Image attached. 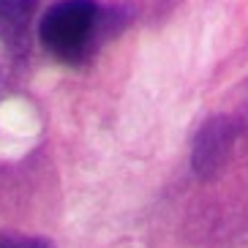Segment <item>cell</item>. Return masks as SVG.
I'll use <instances>...</instances> for the list:
<instances>
[{
	"instance_id": "obj_2",
	"label": "cell",
	"mask_w": 248,
	"mask_h": 248,
	"mask_svg": "<svg viewBox=\"0 0 248 248\" xmlns=\"http://www.w3.org/2000/svg\"><path fill=\"white\" fill-rule=\"evenodd\" d=\"M232 123L229 120H210L197 137L194 145V169L199 175H213L224 164L229 145H232Z\"/></svg>"
},
{
	"instance_id": "obj_4",
	"label": "cell",
	"mask_w": 248,
	"mask_h": 248,
	"mask_svg": "<svg viewBox=\"0 0 248 248\" xmlns=\"http://www.w3.org/2000/svg\"><path fill=\"white\" fill-rule=\"evenodd\" d=\"M0 248H55L46 237H30L16 232H0Z\"/></svg>"
},
{
	"instance_id": "obj_3",
	"label": "cell",
	"mask_w": 248,
	"mask_h": 248,
	"mask_svg": "<svg viewBox=\"0 0 248 248\" xmlns=\"http://www.w3.org/2000/svg\"><path fill=\"white\" fill-rule=\"evenodd\" d=\"M38 0H0V41H6L11 49L28 46V30Z\"/></svg>"
},
{
	"instance_id": "obj_1",
	"label": "cell",
	"mask_w": 248,
	"mask_h": 248,
	"mask_svg": "<svg viewBox=\"0 0 248 248\" xmlns=\"http://www.w3.org/2000/svg\"><path fill=\"white\" fill-rule=\"evenodd\" d=\"M104 30V14L95 0H58L38 25L41 44L63 63H79L93 52Z\"/></svg>"
}]
</instances>
